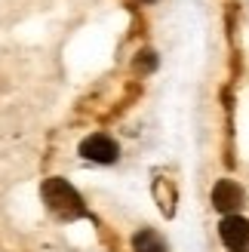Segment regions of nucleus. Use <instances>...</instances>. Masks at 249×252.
<instances>
[{"label":"nucleus","instance_id":"1","mask_svg":"<svg viewBox=\"0 0 249 252\" xmlns=\"http://www.w3.org/2000/svg\"><path fill=\"white\" fill-rule=\"evenodd\" d=\"M40 194H43V203L53 209L59 219H80L83 216V200L65 179H46Z\"/></svg>","mask_w":249,"mask_h":252},{"label":"nucleus","instance_id":"5","mask_svg":"<svg viewBox=\"0 0 249 252\" xmlns=\"http://www.w3.org/2000/svg\"><path fill=\"white\" fill-rule=\"evenodd\" d=\"M132 249L135 252H166V243H163V237H160L157 231L151 228H145L132 237Z\"/></svg>","mask_w":249,"mask_h":252},{"label":"nucleus","instance_id":"4","mask_svg":"<svg viewBox=\"0 0 249 252\" xmlns=\"http://www.w3.org/2000/svg\"><path fill=\"white\" fill-rule=\"evenodd\" d=\"M213 206L225 216H234L240 206H243V188L231 179H221L216 188H213Z\"/></svg>","mask_w":249,"mask_h":252},{"label":"nucleus","instance_id":"2","mask_svg":"<svg viewBox=\"0 0 249 252\" xmlns=\"http://www.w3.org/2000/svg\"><path fill=\"white\" fill-rule=\"evenodd\" d=\"M80 154L86 160H93V163H114L120 157V148H117V142L111 135L95 132V135H86L80 142Z\"/></svg>","mask_w":249,"mask_h":252},{"label":"nucleus","instance_id":"3","mask_svg":"<svg viewBox=\"0 0 249 252\" xmlns=\"http://www.w3.org/2000/svg\"><path fill=\"white\" fill-rule=\"evenodd\" d=\"M218 234H221V243H225L231 252H249V221L240 219L237 212L221 219Z\"/></svg>","mask_w":249,"mask_h":252},{"label":"nucleus","instance_id":"7","mask_svg":"<svg viewBox=\"0 0 249 252\" xmlns=\"http://www.w3.org/2000/svg\"><path fill=\"white\" fill-rule=\"evenodd\" d=\"M139 3H151V0H139Z\"/></svg>","mask_w":249,"mask_h":252},{"label":"nucleus","instance_id":"6","mask_svg":"<svg viewBox=\"0 0 249 252\" xmlns=\"http://www.w3.org/2000/svg\"><path fill=\"white\" fill-rule=\"evenodd\" d=\"M154 194L160 200V209H166V216H172V188L166 182H157L154 185Z\"/></svg>","mask_w":249,"mask_h":252}]
</instances>
